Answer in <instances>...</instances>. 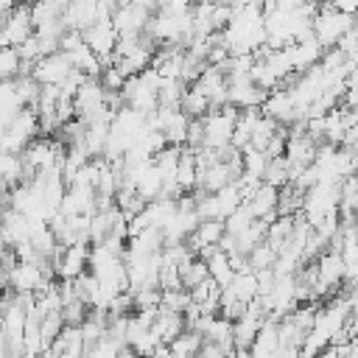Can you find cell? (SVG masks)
Segmentation results:
<instances>
[{
  "label": "cell",
  "instance_id": "25",
  "mask_svg": "<svg viewBox=\"0 0 358 358\" xmlns=\"http://www.w3.org/2000/svg\"><path fill=\"white\" fill-rule=\"evenodd\" d=\"M280 131V123L274 120V117H268V115H263L260 117V123H257V129H255V134H252V148H260V151H266L268 148V143L274 140V134Z\"/></svg>",
  "mask_w": 358,
  "mask_h": 358
},
{
  "label": "cell",
  "instance_id": "32",
  "mask_svg": "<svg viewBox=\"0 0 358 358\" xmlns=\"http://www.w3.org/2000/svg\"><path fill=\"white\" fill-rule=\"evenodd\" d=\"M274 358H302V352H299L296 347H280V350L274 352Z\"/></svg>",
  "mask_w": 358,
  "mask_h": 358
},
{
  "label": "cell",
  "instance_id": "18",
  "mask_svg": "<svg viewBox=\"0 0 358 358\" xmlns=\"http://www.w3.org/2000/svg\"><path fill=\"white\" fill-rule=\"evenodd\" d=\"M179 277H182V288L185 291H193L199 288L204 280H210V268H207V260L204 257H190L185 266H179Z\"/></svg>",
  "mask_w": 358,
  "mask_h": 358
},
{
  "label": "cell",
  "instance_id": "10",
  "mask_svg": "<svg viewBox=\"0 0 358 358\" xmlns=\"http://www.w3.org/2000/svg\"><path fill=\"white\" fill-rule=\"evenodd\" d=\"M95 187L90 185H70L62 204H59V213L62 215H95Z\"/></svg>",
  "mask_w": 358,
  "mask_h": 358
},
{
  "label": "cell",
  "instance_id": "12",
  "mask_svg": "<svg viewBox=\"0 0 358 358\" xmlns=\"http://www.w3.org/2000/svg\"><path fill=\"white\" fill-rule=\"evenodd\" d=\"M277 201H280V190L263 182V185L255 190V196L246 199L243 204L249 207V213H252L257 221H268V224H271V221L277 218Z\"/></svg>",
  "mask_w": 358,
  "mask_h": 358
},
{
  "label": "cell",
  "instance_id": "31",
  "mask_svg": "<svg viewBox=\"0 0 358 358\" xmlns=\"http://www.w3.org/2000/svg\"><path fill=\"white\" fill-rule=\"evenodd\" d=\"M341 106H344V109H358V90H344Z\"/></svg>",
  "mask_w": 358,
  "mask_h": 358
},
{
  "label": "cell",
  "instance_id": "7",
  "mask_svg": "<svg viewBox=\"0 0 358 358\" xmlns=\"http://www.w3.org/2000/svg\"><path fill=\"white\" fill-rule=\"evenodd\" d=\"M3 20V48H20L31 34H34V22H31V6L22 3L14 11H8Z\"/></svg>",
  "mask_w": 358,
  "mask_h": 358
},
{
  "label": "cell",
  "instance_id": "23",
  "mask_svg": "<svg viewBox=\"0 0 358 358\" xmlns=\"http://www.w3.org/2000/svg\"><path fill=\"white\" fill-rule=\"evenodd\" d=\"M241 157H243V173L263 179V173H266L271 157H268L266 151H260V148H252V145H246V148L241 151Z\"/></svg>",
  "mask_w": 358,
  "mask_h": 358
},
{
  "label": "cell",
  "instance_id": "17",
  "mask_svg": "<svg viewBox=\"0 0 358 358\" xmlns=\"http://www.w3.org/2000/svg\"><path fill=\"white\" fill-rule=\"evenodd\" d=\"M199 257H204V260H207L210 277H213L221 288H227V285L232 282V277L238 274V271L232 268V263H229V255H227V252H221V249H210V252H204V255H199Z\"/></svg>",
  "mask_w": 358,
  "mask_h": 358
},
{
  "label": "cell",
  "instance_id": "14",
  "mask_svg": "<svg viewBox=\"0 0 358 358\" xmlns=\"http://www.w3.org/2000/svg\"><path fill=\"white\" fill-rule=\"evenodd\" d=\"M322 53H324V48H322L313 36L305 39V42H294V45H288V56H291L294 76H299V73L316 67V64L322 62Z\"/></svg>",
  "mask_w": 358,
  "mask_h": 358
},
{
  "label": "cell",
  "instance_id": "21",
  "mask_svg": "<svg viewBox=\"0 0 358 358\" xmlns=\"http://www.w3.org/2000/svg\"><path fill=\"white\" fill-rule=\"evenodd\" d=\"M25 73V64L20 59L17 48H0V81H14Z\"/></svg>",
  "mask_w": 358,
  "mask_h": 358
},
{
  "label": "cell",
  "instance_id": "11",
  "mask_svg": "<svg viewBox=\"0 0 358 358\" xmlns=\"http://www.w3.org/2000/svg\"><path fill=\"white\" fill-rule=\"evenodd\" d=\"M263 115L274 117L280 126H294L296 120H302L285 87H277V90L268 92V98H266V103H263Z\"/></svg>",
  "mask_w": 358,
  "mask_h": 358
},
{
  "label": "cell",
  "instance_id": "20",
  "mask_svg": "<svg viewBox=\"0 0 358 358\" xmlns=\"http://www.w3.org/2000/svg\"><path fill=\"white\" fill-rule=\"evenodd\" d=\"M179 109H182L187 117H204V115L210 112V98H207L204 92H199V90L190 84V87L185 90V95H182Z\"/></svg>",
  "mask_w": 358,
  "mask_h": 358
},
{
  "label": "cell",
  "instance_id": "6",
  "mask_svg": "<svg viewBox=\"0 0 358 358\" xmlns=\"http://www.w3.org/2000/svg\"><path fill=\"white\" fill-rule=\"evenodd\" d=\"M154 11L137 3H117V8L112 11V25L117 28L120 36H134V34H145L148 22H151Z\"/></svg>",
  "mask_w": 358,
  "mask_h": 358
},
{
  "label": "cell",
  "instance_id": "2",
  "mask_svg": "<svg viewBox=\"0 0 358 358\" xmlns=\"http://www.w3.org/2000/svg\"><path fill=\"white\" fill-rule=\"evenodd\" d=\"M352 25H355V17L341 14V11L330 8V6H319L316 17H313V39H316L324 50H330V48H336V45L344 39V34H347Z\"/></svg>",
  "mask_w": 358,
  "mask_h": 358
},
{
  "label": "cell",
  "instance_id": "26",
  "mask_svg": "<svg viewBox=\"0 0 358 358\" xmlns=\"http://www.w3.org/2000/svg\"><path fill=\"white\" fill-rule=\"evenodd\" d=\"M246 257H249V268H252V271H266V268H274V263H277V249L263 241V243L255 246Z\"/></svg>",
  "mask_w": 358,
  "mask_h": 358
},
{
  "label": "cell",
  "instance_id": "34",
  "mask_svg": "<svg viewBox=\"0 0 358 358\" xmlns=\"http://www.w3.org/2000/svg\"><path fill=\"white\" fill-rule=\"evenodd\" d=\"M117 3H137V6H145V8H151V11H157L159 6H157V0H117Z\"/></svg>",
  "mask_w": 358,
  "mask_h": 358
},
{
  "label": "cell",
  "instance_id": "29",
  "mask_svg": "<svg viewBox=\"0 0 358 358\" xmlns=\"http://www.w3.org/2000/svg\"><path fill=\"white\" fill-rule=\"evenodd\" d=\"M98 81L103 84V90H106V92H123V87H126V81H129V78H126L115 64H109V67H103V70H101V78H98Z\"/></svg>",
  "mask_w": 358,
  "mask_h": 358
},
{
  "label": "cell",
  "instance_id": "36",
  "mask_svg": "<svg viewBox=\"0 0 358 358\" xmlns=\"http://www.w3.org/2000/svg\"><path fill=\"white\" fill-rule=\"evenodd\" d=\"M187 3H190V6H196V3H204V0H187Z\"/></svg>",
  "mask_w": 358,
  "mask_h": 358
},
{
  "label": "cell",
  "instance_id": "37",
  "mask_svg": "<svg viewBox=\"0 0 358 358\" xmlns=\"http://www.w3.org/2000/svg\"><path fill=\"white\" fill-rule=\"evenodd\" d=\"M347 358H352V355H347Z\"/></svg>",
  "mask_w": 358,
  "mask_h": 358
},
{
  "label": "cell",
  "instance_id": "28",
  "mask_svg": "<svg viewBox=\"0 0 358 358\" xmlns=\"http://www.w3.org/2000/svg\"><path fill=\"white\" fill-rule=\"evenodd\" d=\"M87 316H90V308L81 299H73V302H67L62 308V319H64L67 327H81L87 322Z\"/></svg>",
  "mask_w": 358,
  "mask_h": 358
},
{
  "label": "cell",
  "instance_id": "8",
  "mask_svg": "<svg viewBox=\"0 0 358 358\" xmlns=\"http://www.w3.org/2000/svg\"><path fill=\"white\" fill-rule=\"evenodd\" d=\"M73 73V64H70V56L67 53H62V50H56V53H50V56H45V59H39L34 67H31V76L42 84V87H59L67 76Z\"/></svg>",
  "mask_w": 358,
  "mask_h": 358
},
{
  "label": "cell",
  "instance_id": "1",
  "mask_svg": "<svg viewBox=\"0 0 358 358\" xmlns=\"http://www.w3.org/2000/svg\"><path fill=\"white\" fill-rule=\"evenodd\" d=\"M36 134H42L39 131V115H36V109L25 106L8 123V129L0 134V151H6V154H22L36 140Z\"/></svg>",
  "mask_w": 358,
  "mask_h": 358
},
{
  "label": "cell",
  "instance_id": "35",
  "mask_svg": "<svg viewBox=\"0 0 358 358\" xmlns=\"http://www.w3.org/2000/svg\"><path fill=\"white\" fill-rule=\"evenodd\" d=\"M350 355H352V358H358V336H355V338H352V344H350Z\"/></svg>",
  "mask_w": 358,
  "mask_h": 358
},
{
  "label": "cell",
  "instance_id": "4",
  "mask_svg": "<svg viewBox=\"0 0 358 358\" xmlns=\"http://www.w3.org/2000/svg\"><path fill=\"white\" fill-rule=\"evenodd\" d=\"M81 34H84L87 48L101 59V64H103V67L115 64V48H117L120 34H117V28L112 25V20H101V22L90 25V28H87V31H81Z\"/></svg>",
  "mask_w": 358,
  "mask_h": 358
},
{
  "label": "cell",
  "instance_id": "38",
  "mask_svg": "<svg viewBox=\"0 0 358 358\" xmlns=\"http://www.w3.org/2000/svg\"><path fill=\"white\" fill-rule=\"evenodd\" d=\"M134 358H140V355H134Z\"/></svg>",
  "mask_w": 358,
  "mask_h": 358
},
{
  "label": "cell",
  "instance_id": "5",
  "mask_svg": "<svg viewBox=\"0 0 358 358\" xmlns=\"http://www.w3.org/2000/svg\"><path fill=\"white\" fill-rule=\"evenodd\" d=\"M53 271L59 280H78L81 274L90 271V246L76 243V246H59V252L50 260Z\"/></svg>",
  "mask_w": 358,
  "mask_h": 358
},
{
  "label": "cell",
  "instance_id": "16",
  "mask_svg": "<svg viewBox=\"0 0 358 358\" xmlns=\"http://www.w3.org/2000/svg\"><path fill=\"white\" fill-rule=\"evenodd\" d=\"M227 291L241 302V305H252L255 299H257V294H260V282H257V274L255 271H238L235 277H232V282L227 285Z\"/></svg>",
  "mask_w": 358,
  "mask_h": 358
},
{
  "label": "cell",
  "instance_id": "13",
  "mask_svg": "<svg viewBox=\"0 0 358 358\" xmlns=\"http://www.w3.org/2000/svg\"><path fill=\"white\" fill-rule=\"evenodd\" d=\"M224 232H227L224 229V221H199V227L187 238V246L193 249V255H204L210 249H218Z\"/></svg>",
  "mask_w": 358,
  "mask_h": 358
},
{
  "label": "cell",
  "instance_id": "33",
  "mask_svg": "<svg viewBox=\"0 0 358 358\" xmlns=\"http://www.w3.org/2000/svg\"><path fill=\"white\" fill-rule=\"evenodd\" d=\"M347 90H358V64H352L350 67V73H347Z\"/></svg>",
  "mask_w": 358,
  "mask_h": 358
},
{
  "label": "cell",
  "instance_id": "3",
  "mask_svg": "<svg viewBox=\"0 0 358 358\" xmlns=\"http://www.w3.org/2000/svg\"><path fill=\"white\" fill-rule=\"evenodd\" d=\"M235 123H238V109L235 106L207 112L201 117V126H204V145L201 148H227V145H232Z\"/></svg>",
  "mask_w": 358,
  "mask_h": 358
},
{
  "label": "cell",
  "instance_id": "24",
  "mask_svg": "<svg viewBox=\"0 0 358 358\" xmlns=\"http://www.w3.org/2000/svg\"><path fill=\"white\" fill-rule=\"evenodd\" d=\"M190 305H193V299H190V291H185V288H176V291H162V302H159V308L162 310H168V313H187L190 310Z\"/></svg>",
  "mask_w": 358,
  "mask_h": 358
},
{
  "label": "cell",
  "instance_id": "19",
  "mask_svg": "<svg viewBox=\"0 0 358 358\" xmlns=\"http://www.w3.org/2000/svg\"><path fill=\"white\" fill-rule=\"evenodd\" d=\"M67 56H70L73 70H78V73H84V76H90V78H101L103 64H101V59H98L87 45L78 48V50H73V53H67Z\"/></svg>",
  "mask_w": 358,
  "mask_h": 358
},
{
  "label": "cell",
  "instance_id": "27",
  "mask_svg": "<svg viewBox=\"0 0 358 358\" xmlns=\"http://www.w3.org/2000/svg\"><path fill=\"white\" fill-rule=\"evenodd\" d=\"M255 221H257V218L249 213V207H246V204H241V207H238V210L224 221V229H227V235H235V238H238V235H241V232H246Z\"/></svg>",
  "mask_w": 358,
  "mask_h": 358
},
{
  "label": "cell",
  "instance_id": "15",
  "mask_svg": "<svg viewBox=\"0 0 358 358\" xmlns=\"http://www.w3.org/2000/svg\"><path fill=\"white\" fill-rule=\"evenodd\" d=\"M185 330H187L185 316H182V313H168V310H162V308H159V313H157V319H154V324H151V336H154L159 344H173Z\"/></svg>",
  "mask_w": 358,
  "mask_h": 358
},
{
  "label": "cell",
  "instance_id": "9",
  "mask_svg": "<svg viewBox=\"0 0 358 358\" xmlns=\"http://www.w3.org/2000/svg\"><path fill=\"white\" fill-rule=\"evenodd\" d=\"M227 81H229V106H235L238 112H243V109H263L268 92L260 90L249 76L227 78Z\"/></svg>",
  "mask_w": 358,
  "mask_h": 358
},
{
  "label": "cell",
  "instance_id": "22",
  "mask_svg": "<svg viewBox=\"0 0 358 358\" xmlns=\"http://www.w3.org/2000/svg\"><path fill=\"white\" fill-rule=\"evenodd\" d=\"M263 182L271 185V187H277V190H282L285 185H291V165H288V159L285 157H274L268 162L266 173H263Z\"/></svg>",
  "mask_w": 358,
  "mask_h": 358
},
{
  "label": "cell",
  "instance_id": "30",
  "mask_svg": "<svg viewBox=\"0 0 358 358\" xmlns=\"http://www.w3.org/2000/svg\"><path fill=\"white\" fill-rule=\"evenodd\" d=\"M319 3L322 6H330V8L341 11V14H350V17L358 14V0H319Z\"/></svg>",
  "mask_w": 358,
  "mask_h": 358
}]
</instances>
